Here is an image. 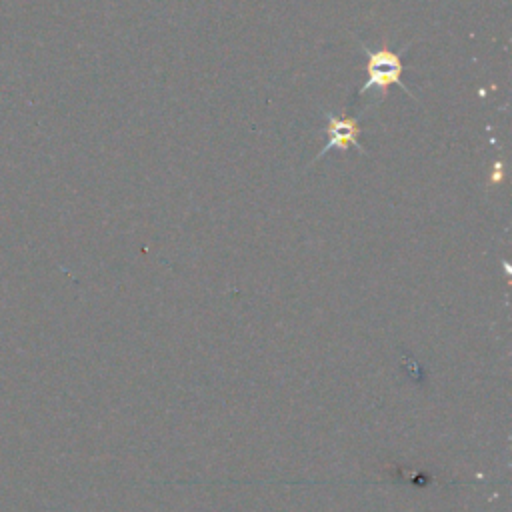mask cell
Listing matches in <instances>:
<instances>
[{"instance_id":"6da1fadb","label":"cell","mask_w":512,"mask_h":512,"mask_svg":"<svg viewBox=\"0 0 512 512\" xmlns=\"http://www.w3.org/2000/svg\"><path fill=\"white\" fill-rule=\"evenodd\" d=\"M362 52L366 54V82L364 86L358 90V94H366L368 90H376L378 92V100H382L388 90L390 84L400 86L412 100H416V96L400 82V74L404 70L402 62H400V54L394 52L392 48H388L386 44L380 46L378 50H368L362 48Z\"/></svg>"},{"instance_id":"7a4b0ae2","label":"cell","mask_w":512,"mask_h":512,"mask_svg":"<svg viewBox=\"0 0 512 512\" xmlns=\"http://www.w3.org/2000/svg\"><path fill=\"white\" fill-rule=\"evenodd\" d=\"M326 120H328V126H326V132H328V142L324 144V148L314 156L312 162H318L322 156H326L330 150H348L350 146H354L358 152L366 154V150L360 146L358 142V134H360V124H358V118H344V116H336L332 112H324Z\"/></svg>"}]
</instances>
